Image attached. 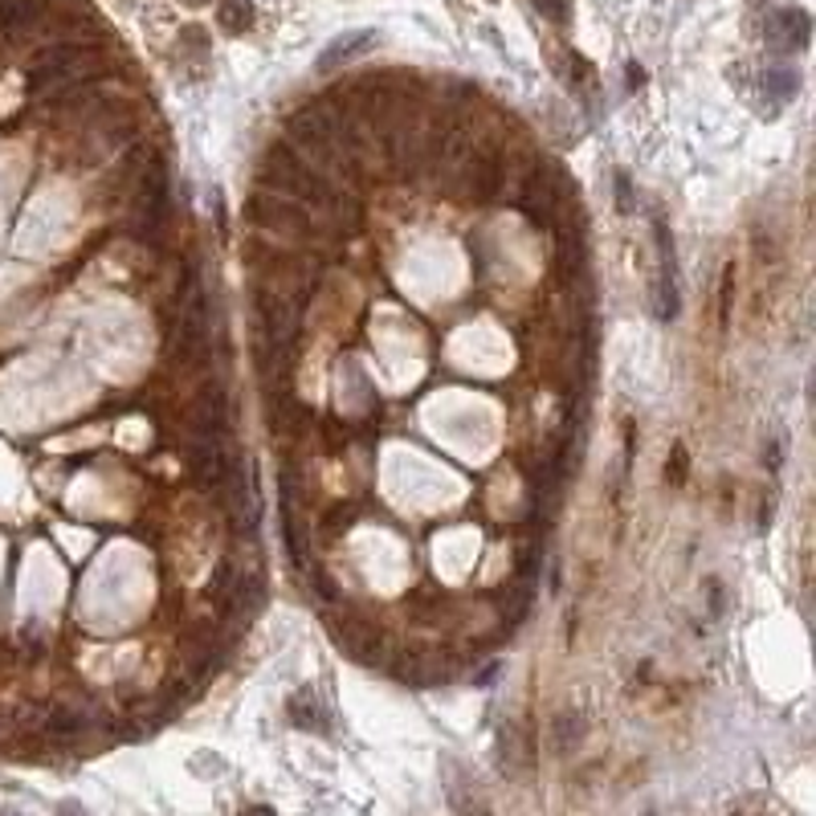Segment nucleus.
Listing matches in <instances>:
<instances>
[{"instance_id":"1","label":"nucleus","mask_w":816,"mask_h":816,"mask_svg":"<svg viewBox=\"0 0 816 816\" xmlns=\"http://www.w3.org/2000/svg\"><path fill=\"white\" fill-rule=\"evenodd\" d=\"M257 176H262L266 192L290 196V201L306 204L310 213H323L331 196H335V180H327L323 171L315 168L310 160H303L290 143H270L262 164H257Z\"/></svg>"},{"instance_id":"2","label":"nucleus","mask_w":816,"mask_h":816,"mask_svg":"<svg viewBox=\"0 0 816 816\" xmlns=\"http://www.w3.org/2000/svg\"><path fill=\"white\" fill-rule=\"evenodd\" d=\"M99 69V53L90 46H78V41H58V46H46L29 62V90L34 94H53V99H66L74 94L78 86H86V78Z\"/></svg>"},{"instance_id":"3","label":"nucleus","mask_w":816,"mask_h":816,"mask_svg":"<svg viewBox=\"0 0 816 816\" xmlns=\"http://www.w3.org/2000/svg\"><path fill=\"white\" fill-rule=\"evenodd\" d=\"M213 335H208V298H204L201 278L192 282V273L184 278V298H180V315L171 323V340H168V356L180 368H196L208 359Z\"/></svg>"},{"instance_id":"4","label":"nucleus","mask_w":816,"mask_h":816,"mask_svg":"<svg viewBox=\"0 0 816 816\" xmlns=\"http://www.w3.org/2000/svg\"><path fill=\"white\" fill-rule=\"evenodd\" d=\"M225 514H229V527L238 539H254L262 527V490H257V466L254 458H238L229 461L225 470Z\"/></svg>"},{"instance_id":"5","label":"nucleus","mask_w":816,"mask_h":816,"mask_svg":"<svg viewBox=\"0 0 816 816\" xmlns=\"http://www.w3.org/2000/svg\"><path fill=\"white\" fill-rule=\"evenodd\" d=\"M245 217L254 225H262V229H270V233H282V238L310 241V238H319V233H327L323 225H319V217H315L306 204L290 201V196H278V192H266V188L245 201Z\"/></svg>"},{"instance_id":"6","label":"nucleus","mask_w":816,"mask_h":816,"mask_svg":"<svg viewBox=\"0 0 816 816\" xmlns=\"http://www.w3.org/2000/svg\"><path fill=\"white\" fill-rule=\"evenodd\" d=\"M208 596H213V604H217L225 616H250V612H257L266 588H262L257 576H245L238 563H221L213 584H208Z\"/></svg>"},{"instance_id":"7","label":"nucleus","mask_w":816,"mask_h":816,"mask_svg":"<svg viewBox=\"0 0 816 816\" xmlns=\"http://www.w3.org/2000/svg\"><path fill=\"white\" fill-rule=\"evenodd\" d=\"M653 238H658V286H653V303H658V315L665 323H674L681 310V294H678V250H674V233L670 225L658 217L653 221Z\"/></svg>"},{"instance_id":"8","label":"nucleus","mask_w":816,"mask_h":816,"mask_svg":"<svg viewBox=\"0 0 816 816\" xmlns=\"http://www.w3.org/2000/svg\"><path fill=\"white\" fill-rule=\"evenodd\" d=\"M168 208V168L164 160H152L143 176H139V196H136V233H155Z\"/></svg>"},{"instance_id":"9","label":"nucleus","mask_w":816,"mask_h":816,"mask_svg":"<svg viewBox=\"0 0 816 816\" xmlns=\"http://www.w3.org/2000/svg\"><path fill=\"white\" fill-rule=\"evenodd\" d=\"M808 34H813V21L804 9H772L764 21V41L776 53L808 50Z\"/></svg>"},{"instance_id":"10","label":"nucleus","mask_w":816,"mask_h":816,"mask_svg":"<svg viewBox=\"0 0 816 816\" xmlns=\"http://www.w3.org/2000/svg\"><path fill=\"white\" fill-rule=\"evenodd\" d=\"M298 482L290 470H282V482H278V494H282V544H286V556L298 572H310V560H306V535H303V519H298Z\"/></svg>"},{"instance_id":"11","label":"nucleus","mask_w":816,"mask_h":816,"mask_svg":"<svg viewBox=\"0 0 816 816\" xmlns=\"http://www.w3.org/2000/svg\"><path fill=\"white\" fill-rule=\"evenodd\" d=\"M445 796H449V808L458 816H494V808L486 804L474 776L461 764H454V760H445Z\"/></svg>"},{"instance_id":"12","label":"nucleus","mask_w":816,"mask_h":816,"mask_svg":"<svg viewBox=\"0 0 816 816\" xmlns=\"http://www.w3.org/2000/svg\"><path fill=\"white\" fill-rule=\"evenodd\" d=\"M192 477H196V486H204V490H217L225 482V470H229V454H225L221 437H208V433H196V442H192Z\"/></svg>"},{"instance_id":"13","label":"nucleus","mask_w":816,"mask_h":816,"mask_svg":"<svg viewBox=\"0 0 816 816\" xmlns=\"http://www.w3.org/2000/svg\"><path fill=\"white\" fill-rule=\"evenodd\" d=\"M375 41H380V34H375V29H356V34L335 37V41L319 53V74H327V69H340V66H347V62H356L359 53H368Z\"/></svg>"},{"instance_id":"14","label":"nucleus","mask_w":816,"mask_h":816,"mask_svg":"<svg viewBox=\"0 0 816 816\" xmlns=\"http://www.w3.org/2000/svg\"><path fill=\"white\" fill-rule=\"evenodd\" d=\"M584 739H588V714L579 711V706L556 711V718H551V748L560 751V755H572Z\"/></svg>"},{"instance_id":"15","label":"nucleus","mask_w":816,"mask_h":816,"mask_svg":"<svg viewBox=\"0 0 816 816\" xmlns=\"http://www.w3.org/2000/svg\"><path fill=\"white\" fill-rule=\"evenodd\" d=\"M286 711H290V723H294V727H303V731H327V706L319 702V694H315L310 686H303V690L290 694Z\"/></svg>"},{"instance_id":"16","label":"nucleus","mask_w":816,"mask_h":816,"mask_svg":"<svg viewBox=\"0 0 816 816\" xmlns=\"http://www.w3.org/2000/svg\"><path fill=\"white\" fill-rule=\"evenodd\" d=\"M498 767L507 772L510 780H519V776H523V767H531L527 739L514 731L510 723H502V727H498Z\"/></svg>"},{"instance_id":"17","label":"nucleus","mask_w":816,"mask_h":816,"mask_svg":"<svg viewBox=\"0 0 816 816\" xmlns=\"http://www.w3.org/2000/svg\"><path fill=\"white\" fill-rule=\"evenodd\" d=\"M760 94H764L772 106H783L800 94V74L792 66H767L760 74Z\"/></svg>"},{"instance_id":"18","label":"nucleus","mask_w":816,"mask_h":816,"mask_svg":"<svg viewBox=\"0 0 816 816\" xmlns=\"http://www.w3.org/2000/svg\"><path fill=\"white\" fill-rule=\"evenodd\" d=\"M254 25V0H221V29L245 34Z\"/></svg>"},{"instance_id":"19","label":"nucleus","mask_w":816,"mask_h":816,"mask_svg":"<svg viewBox=\"0 0 816 816\" xmlns=\"http://www.w3.org/2000/svg\"><path fill=\"white\" fill-rule=\"evenodd\" d=\"M727 816H788V808L772 804L767 796H748V800H739Z\"/></svg>"},{"instance_id":"20","label":"nucleus","mask_w":816,"mask_h":816,"mask_svg":"<svg viewBox=\"0 0 816 816\" xmlns=\"http://www.w3.org/2000/svg\"><path fill=\"white\" fill-rule=\"evenodd\" d=\"M535 9H539L547 21H556V25H568V21H572V0H535Z\"/></svg>"},{"instance_id":"21","label":"nucleus","mask_w":816,"mask_h":816,"mask_svg":"<svg viewBox=\"0 0 816 816\" xmlns=\"http://www.w3.org/2000/svg\"><path fill=\"white\" fill-rule=\"evenodd\" d=\"M616 204L625 208V213H633V180H629V171H616Z\"/></svg>"},{"instance_id":"22","label":"nucleus","mask_w":816,"mask_h":816,"mask_svg":"<svg viewBox=\"0 0 816 816\" xmlns=\"http://www.w3.org/2000/svg\"><path fill=\"white\" fill-rule=\"evenodd\" d=\"M241 816H278V813H273L270 804H254V808H245Z\"/></svg>"},{"instance_id":"23","label":"nucleus","mask_w":816,"mask_h":816,"mask_svg":"<svg viewBox=\"0 0 816 816\" xmlns=\"http://www.w3.org/2000/svg\"><path fill=\"white\" fill-rule=\"evenodd\" d=\"M62 816H86V813L78 808V804H66V808H62Z\"/></svg>"},{"instance_id":"24","label":"nucleus","mask_w":816,"mask_h":816,"mask_svg":"<svg viewBox=\"0 0 816 816\" xmlns=\"http://www.w3.org/2000/svg\"><path fill=\"white\" fill-rule=\"evenodd\" d=\"M192 4H204V0H192Z\"/></svg>"}]
</instances>
